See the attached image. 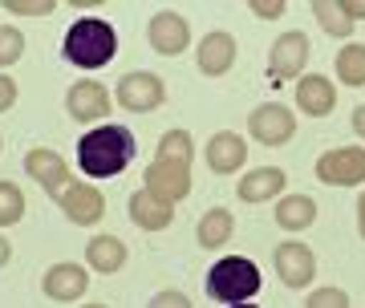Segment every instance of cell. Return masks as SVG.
I'll return each mask as SVG.
<instances>
[{"label":"cell","instance_id":"cell-24","mask_svg":"<svg viewBox=\"0 0 365 308\" xmlns=\"http://www.w3.org/2000/svg\"><path fill=\"white\" fill-rule=\"evenodd\" d=\"M313 16L321 21V29L329 37H349L353 33V21L341 13V4H333V0H313Z\"/></svg>","mask_w":365,"mask_h":308},{"label":"cell","instance_id":"cell-36","mask_svg":"<svg viewBox=\"0 0 365 308\" xmlns=\"http://www.w3.org/2000/svg\"><path fill=\"white\" fill-rule=\"evenodd\" d=\"M357 223H361V240H365V191H361V199H357Z\"/></svg>","mask_w":365,"mask_h":308},{"label":"cell","instance_id":"cell-6","mask_svg":"<svg viewBox=\"0 0 365 308\" xmlns=\"http://www.w3.org/2000/svg\"><path fill=\"white\" fill-rule=\"evenodd\" d=\"M167 102V86H163V77L158 73H126L118 81V106L122 110H130V114H150L158 106Z\"/></svg>","mask_w":365,"mask_h":308},{"label":"cell","instance_id":"cell-21","mask_svg":"<svg viewBox=\"0 0 365 308\" xmlns=\"http://www.w3.org/2000/svg\"><path fill=\"white\" fill-rule=\"evenodd\" d=\"M313 219H317V203L309 195H288V199H280V207H276V223L288 227V231L313 227Z\"/></svg>","mask_w":365,"mask_h":308},{"label":"cell","instance_id":"cell-30","mask_svg":"<svg viewBox=\"0 0 365 308\" xmlns=\"http://www.w3.org/2000/svg\"><path fill=\"white\" fill-rule=\"evenodd\" d=\"M252 13L272 21V16H284V0H252Z\"/></svg>","mask_w":365,"mask_h":308},{"label":"cell","instance_id":"cell-31","mask_svg":"<svg viewBox=\"0 0 365 308\" xmlns=\"http://www.w3.org/2000/svg\"><path fill=\"white\" fill-rule=\"evenodd\" d=\"M146 308H191V300H187L182 292H158Z\"/></svg>","mask_w":365,"mask_h":308},{"label":"cell","instance_id":"cell-14","mask_svg":"<svg viewBox=\"0 0 365 308\" xmlns=\"http://www.w3.org/2000/svg\"><path fill=\"white\" fill-rule=\"evenodd\" d=\"M41 288H45L49 300H78V296H86V288H90V276H86V268H78V264H53V268L45 272Z\"/></svg>","mask_w":365,"mask_h":308},{"label":"cell","instance_id":"cell-4","mask_svg":"<svg viewBox=\"0 0 365 308\" xmlns=\"http://www.w3.org/2000/svg\"><path fill=\"white\" fill-rule=\"evenodd\" d=\"M146 191L155 195V199H163V203H179V199H187L191 195V163H175V158H155L150 167H146L143 175Z\"/></svg>","mask_w":365,"mask_h":308},{"label":"cell","instance_id":"cell-3","mask_svg":"<svg viewBox=\"0 0 365 308\" xmlns=\"http://www.w3.org/2000/svg\"><path fill=\"white\" fill-rule=\"evenodd\" d=\"M260 268L244 256H227L207 272V296L223 300V304H248L260 292Z\"/></svg>","mask_w":365,"mask_h":308},{"label":"cell","instance_id":"cell-29","mask_svg":"<svg viewBox=\"0 0 365 308\" xmlns=\"http://www.w3.org/2000/svg\"><path fill=\"white\" fill-rule=\"evenodd\" d=\"M304 308H349V296L341 292V288H317L304 300Z\"/></svg>","mask_w":365,"mask_h":308},{"label":"cell","instance_id":"cell-10","mask_svg":"<svg viewBox=\"0 0 365 308\" xmlns=\"http://www.w3.org/2000/svg\"><path fill=\"white\" fill-rule=\"evenodd\" d=\"M146 41H150V49L163 53V57H175V53L187 49V41H191V25H187V16L179 13H155L150 16V29H146Z\"/></svg>","mask_w":365,"mask_h":308},{"label":"cell","instance_id":"cell-8","mask_svg":"<svg viewBox=\"0 0 365 308\" xmlns=\"http://www.w3.org/2000/svg\"><path fill=\"white\" fill-rule=\"evenodd\" d=\"M248 134L256 142H264V146H280V142H288L292 134H297V118L288 114L280 102H264V106L252 110Z\"/></svg>","mask_w":365,"mask_h":308},{"label":"cell","instance_id":"cell-19","mask_svg":"<svg viewBox=\"0 0 365 308\" xmlns=\"http://www.w3.org/2000/svg\"><path fill=\"white\" fill-rule=\"evenodd\" d=\"M130 219L138 223L143 231H163V227H170V219H175V207L170 203H163V199H155V195L146 191H134L130 195Z\"/></svg>","mask_w":365,"mask_h":308},{"label":"cell","instance_id":"cell-25","mask_svg":"<svg viewBox=\"0 0 365 308\" xmlns=\"http://www.w3.org/2000/svg\"><path fill=\"white\" fill-rule=\"evenodd\" d=\"M191 146H195V142H191V134H187V130H167V134H163V142H158V158H175V163H191Z\"/></svg>","mask_w":365,"mask_h":308},{"label":"cell","instance_id":"cell-2","mask_svg":"<svg viewBox=\"0 0 365 308\" xmlns=\"http://www.w3.org/2000/svg\"><path fill=\"white\" fill-rule=\"evenodd\" d=\"M69 65L78 69H102V65L114 61L118 53V33L110 21H98V16H86V21H73L66 33V45H61Z\"/></svg>","mask_w":365,"mask_h":308},{"label":"cell","instance_id":"cell-5","mask_svg":"<svg viewBox=\"0 0 365 308\" xmlns=\"http://www.w3.org/2000/svg\"><path fill=\"white\" fill-rule=\"evenodd\" d=\"M317 179L329 187H357L365 183V150L361 146H337L317 158Z\"/></svg>","mask_w":365,"mask_h":308},{"label":"cell","instance_id":"cell-16","mask_svg":"<svg viewBox=\"0 0 365 308\" xmlns=\"http://www.w3.org/2000/svg\"><path fill=\"white\" fill-rule=\"evenodd\" d=\"M297 106L304 110V114H313V118L333 114V106H337V86H333L329 77H321V73L300 77V86H297Z\"/></svg>","mask_w":365,"mask_h":308},{"label":"cell","instance_id":"cell-12","mask_svg":"<svg viewBox=\"0 0 365 308\" xmlns=\"http://www.w3.org/2000/svg\"><path fill=\"white\" fill-rule=\"evenodd\" d=\"M66 110L69 118H78V122H102L110 114V93H106L102 81H78V86H69L66 93Z\"/></svg>","mask_w":365,"mask_h":308},{"label":"cell","instance_id":"cell-38","mask_svg":"<svg viewBox=\"0 0 365 308\" xmlns=\"http://www.w3.org/2000/svg\"><path fill=\"white\" fill-rule=\"evenodd\" d=\"M86 308H106V304H86Z\"/></svg>","mask_w":365,"mask_h":308},{"label":"cell","instance_id":"cell-26","mask_svg":"<svg viewBox=\"0 0 365 308\" xmlns=\"http://www.w3.org/2000/svg\"><path fill=\"white\" fill-rule=\"evenodd\" d=\"M25 215V195L16 191L13 183H0V227H9Z\"/></svg>","mask_w":365,"mask_h":308},{"label":"cell","instance_id":"cell-27","mask_svg":"<svg viewBox=\"0 0 365 308\" xmlns=\"http://www.w3.org/2000/svg\"><path fill=\"white\" fill-rule=\"evenodd\" d=\"M21 53H25V37H21V29H0V65L21 61Z\"/></svg>","mask_w":365,"mask_h":308},{"label":"cell","instance_id":"cell-20","mask_svg":"<svg viewBox=\"0 0 365 308\" xmlns=\"http://www.w3.org/2000/svg\"><path fill=\"white\" fill-rule=\"evenodd\" d=\"M86 260H90L93 272H118L122 264H126V244L118 240V235H93L90 247H86Z\"/></svg>","mask_w":365,"mask_h":308},{"label":"cell","instance_id":"cell-1","mask_svg":"<svg viewBox=\"0 0 365 308\" xmlns=\"http://www.w3.org/2000/svg\"><path fill=\"white\" fill-rule=\"evenodd\" d=\"M134 158V134L126 126H98L81 134L78 142V163L90 179H110L122 175Z\"/></svg>","mask_w":365,"mask_h":308},{"label":"cell","instance_id":"cell-7","mask_svg":"<svg viewBox=\"0 0 365 308\" xmlns=\"http://www.w3.org/2000/svg\"><path fill=\"white\" fill-rule=\"evenodd\" d=\"M309 61V37L304 33H284V37L272 41V53H268V81H292V77L304 69Z\"/></svg>","mask_w":365,"mask_h":308},{"label":"cell","instance_id":"cell-23","mask_svg":"<svg viewBox=\"0 0 365 308\" xmlns=\"http://www.w3.org/2000/svg\"><path fill=\"white\" fill-rule=\"evenodd\" d=\"M337 77L345 86H365V45L349 41V45L337 53Z\"/></svg>","mask_w":365,"mask_h":308},{"label":"cell","instance_id":"cell-34","mask_svg":"<svg viewBox=\"0 0 365 308\" xmlns=\"http://www.w3.org/2000/svg\"><path fill=\"white\" fill-rule=\"evenodd\" d=\"M353 130L365 138V106H357V110H353Z\"/></svg>","mask_w":365,"mask_h":308},{"label":"cell","instance_id":"cell-9","mask_svg":"<svg viewBox=\"0 0 365 308\" xmlns=\"http://www.w3.org/2000/svg\"><path fill=\"white\" fill-rule=\"evenodd\" d=\"M25 170L41 183V187H45V195H53V199H61L66 187L73 183V179H69L66 158H61L57 150H49V146H33L29 158H25Z\"/></svg>","mask_w":365,"mask_h":308},{"label":"cell","instance_id":"cell-18","mask_svg":"<svg viewBox=\"0 0 365 308\" xmlns=\"http://www.w3.org/2000/svg\"><path fill=\"white\" fill-rule=\"evenodd\" d=\"M235 61V41L232 33H207L199 41V69L207 77H223Z\"/></svg>","mask_w":365,"mask_h":308},{"label":"cell","instance_id":"cell-13","mask_svg":"<svg viewBox=\"0 0 365 308\" xmlns=\"http://www.w3.org/2000/svg\"><path fill=\"white\" fill-rule=\"evenodd\" d=\"M276 272H280V280H284L288 288H304V284H313V276H317V260L304 244L292 240V244L276 247Z\"/></svg>","mask_w":365,"mask_h":308},{"label":"cell","instance_id":"cell-22","mask_svg":"<svg viewBox=\"0 0 365 308\" xmlns=\"http://www.w3.org/2000/svg\"><path fill=\"white\" fill-rule=\"evenodd\" d=\"M199 247H223L232 240V211L227 207H211L207 215L199 219Z\"/></svg>","mask_w":365,"mask_h":308},{"label":"cell","instance_id":"cell-28","mask_svg":"<svg viewBox=\"0 0 365 308\" xmlns=\"http://www.w3.org/2000/svg\"><path fill=\"white\" fill-rule=\"evenodd\" d=\"M57 4L53 0H4V13L13 16H49Z\"/></svg>","mask_w":365,"mask_h":308},{"label":"cell","instance_id":"cell-37","mask_svg":"<svg viewBox=\"0 0 365 308\" xmlns=\"http://www.w3.org/2000/svg\"><path fill=\"white\" fill-rule=\"evenodd\" d=\"M232 308H256V304H232Z\"/></svg>","mask_w":365,"mask_h":308},{"label":"cell","instance_id":"cell-32","mask_svg":"<svg viewBox=\"0 0 365 308\" xmlns=\"http://www.w3.org/2000/svg\"><path fill=\"white\" fill-rule=\"evenodd\" d=\"M13 102H16V81L0 73V114H4V110H13Z\"/></svg>","mask_w":365,"mask_h":308},{"label":"cell","instance_id":"cell-33","mask_svg":"<svg viewBox=\"0 0 365 308\" xmlns=\"http://www.w3.org/2000/svg\"><path fill=\"white\" fill-rule=\"evenodd\" d=\"M341 13L349 16V21H365V0H345Z\"/></svg>","mask_w":365,"mask_h":308},{"label":"cell","instance_id":"cell-11","mask_svg":"<svg viewBox=\"0 0 365 308\" xmlns=\"http://www.w3.org/2000/svg\"><path fill=\"white\" fill-rule=\"evenodd\" d=\"M57 203H61V211H66L78 227H93V223L106 215L102 191H98V187H90V183H69L66 195H61Z\"/></svg>","mask_w":365,"mask_h":308},{"label":"cell","instance_id":"cell-15","mask_svg":"<svg viewBox=\"0 0 365 308\" xmlns=\"http://www.w3.org/2000/svg\"><path fill=\"white\" fill-rule=\"evenodd\" d=\"M244 158H248V146H244L240 134H232V130L211 134V142H207V167L215 170V175H235V170L244 167Z\"/></svg>","mask_w":365,"mask_h":308},{"label":"cell","instance_id":"cell-35","mask_svg":"<svg viewBox=\"0 0 365 308\" xmlns=\"http://www.w3.org/2000/svg\"><path fill=\"white\" fill-rule=\"evenodd\" d=\"M9 256H13V247H9V240H4V235H0V268L9 264Z\"/></svg>","mask_w":365,"mask_h":308},{"label":"cell","instance_id":"cell-17","mask_svg":"<svg viewBox=\"0 0 365 308\" xmlns=\"http://www.w3.org/2000/svg\"><path fill=\"white\" fill-rule=\"evenodd\" d=\"M288 175L280 167H260V170H248L244 179H240V187H235V195L244 199V203H264V199H276V195L284 191Z\"/></svg>","mask_w":365,"mask_h":308}]
</instances>
